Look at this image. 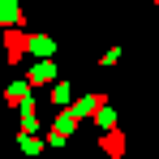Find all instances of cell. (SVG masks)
<instances>
[{
  "label": "cell",
  "mask_w": 159,
  "mask_h": 159,
  "mask_svg": "<svg viewBox=\"0 0 159 159\" xmlns=\"http://www.w3.org/2000/svg\"><path fill=\"white\" fill-rule=\"evenodd\" d=\"M26 52H39V60H43V56L56 52V43L48 39V34H30V39H26Z\"/></svg>",
  "instance_id": "1"
},
{
  "label": "cell",
  "mask_w": 159,
  "mask_h": 159,
  "mask_svg": "<svg viewBox=\"0 0 159 159\" xmlns=\"http://www.w3.org/2000/svg\"><path fill=\"white\" fill-rule=\"evenodd\" d=\"M4 48H9V60H22V52H26V34L9 30V34H4Z\"/></svg>",
  "instance_id": "2"
},
{
  "label": "cell",
  "mask_w": 159,
  "mask_h": 159,
  "mask_svg": "<svg viewBox=\"0 0 159 159\" xmlns=\"http://www.w3.org/2000/svg\"><path fill=\"white\" fill-rule=\"evenodd\" d=\"M17 107H22V133H34V129H39V116H34V103H30V99H22Z\"/></svg>",
  "instance_id": "3"
},
{
  "label": "cell",
  "mask_w": 159,
  "mask_h": 159,
  "mask_svg": "<svg viewBox=\"0 0 159 159\" xmlns=\"http://www.w3.org/2000/svg\"><path fill=\"white\" fill-rule=\"evenodd\" d=\"M34 82H52V56H43V60L30 69V86H34Z\"/></svg>",
  "instance_id": "4"
},
{
  "label": "cell",
  "mask_w": 159,
  "mask_h": 159,
  "mask_svg": "<svg viewBox=\"0 0 159 159\" xmlns=\"http://www.w3.org/2000/svg\"><path fill=\"white\" fill-rule=\"evenodd\" d=\"M99 146H103L107 155H120V151H125V138H120V133H112V129H107V138H99Z\"/></svg>",
  "instance_id": "5"
},
{
  "label": "cell",
  "mask_w": 159,
  "mask_h": 159,
  "mask_svg": "<svg viewBox=\"0 0 159 159\" xmlns=\"http://www.w3.org/2000/svg\"><path fill=\"white\" fill-rule=\"evenodd\" d=\"M0 22L4 26H17V0H0Z\"/></svg>",
  "instance_id": "6"
},
{
  "label": "cell",
  "mask_w": 159,
  "mask_h": 159,
  "mask_svg": "<svg viewBox=\"0 0 159 159\" xmlns=\"http://www.w3.org/2000/svg\"><path fill=\"white\" fill-rule=\"evenodd\" d=\"M4 99H9V103H22V99H30V82H13Z\"/></svg>",
  "instance_id": "7"
},
{
  "label": "cell",
  "mask_w": 159,
  "mask_h": 159,
  "mask_svg": "<svg viewBox=\"0 0 159 159\" xmlns=\"http://www.w3.org/2000/svg\"><path fill=\"white\" fill-rule=\"evenodd\" d=\"M69 95H73V90H69V82H56V90H52V99H56V103H60V107L69 103Z\"/></svg>",
  "instance_id": "8"
},
{
  "label": "cell",
  "mask_w": 159,
  "mask_h": 159,
  "mask_svg": "<svg viewBox=\"0 0 159 159\" xmlns=\"http://www.w3.org/2000/svg\"><path fill=\"white\" fill-rule=\"evenodd\" d=\"M112 120H116V112H112V107H103V103H99V125H103V129H112Z\"/></svg>",
  "instance_id": "9"
},
{
  "label": "cell",
  "mask_w": 159,
  "mask_h": 159,
  "mask_svg": "<svg viewBox=\"0 0 159 159\" xmlns=\"http://www.w3.org/2000/svg\"><path fill=\"white\" fill-rule=\"evenodd\" d=\"M95 107H99V99H78V107H73V112H78V116H86V112H95Z\"/></svg>",
  "instance_id": "10"
},
{
  "label": "cell",
  "mask_w": 159,
  "mask_h": 159,
  "mask_svg": "<svg viewBox=\"0 0 159 159\" xmlns=\"http://www.w3.org/2000/svg\"><path fill=\"white\" fill-rule=\"evenodd\" d=\"M22 151H26V155H39V142H34L30 133H26V138H22Z\"/></svg>",
  "instance_id": "11"
},
{
  "label": "cell",
  "mask_w": 159,
  "mask_h": 159,
  "mask_svg": "<svg viewBox=\"0 0 159 159\" xmlns=\"http://www.w3.org/2000/svg\"><path fill=\"white\" fill-rule=\"evenodd\" d=\"M155 4H159V0H155Z\"/></svg>",
  "instance_id": "12"
}]
</instances>
